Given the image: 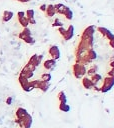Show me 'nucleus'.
Wrapping results in <instances>:
<instances>
[{
    "label": "nucleus",
    "mask_w": 114,
    "mask_h": 128,
    "mask_svg": "<svg viewBox=\"0 0 114 128\" xmlns=\"http://www.w3.org/2000/svg\"><path fill=\"white\" fill-rule=\"evenodd\" d=\"M86 73V68L85 65L81 64V63H77L73 65V74L76 78H81L85 75Z\"/></svg>",
    "instance_id": "nucleus-1"
},
{
    "label": "nucleus",
    "mask_w": 114,
    "mask_h": 128,
    "mask_svg": "<svg viewBox=\"0 0 114 128\" xmlns=\"http://www.w3.org/2000/svg\"><path fill=\"white\" fill-rule=\"evenodd\" d=\"M114 86V77H111V76H107L104 78V81H103V85L102 87L99 89V91L105 93L107 91H109L112 87Z\"/></svg>",
    "instance_id": "nucleus-2"
},
{
    "label": "nucleus",
    "mask_w": 114,
    "mask_h": 128,
    "mask_svg": "<svg viewBox=\"0 0 114 128\" xmlns=\"http://www.w3.org/2000/svg\"><path fill=\"white\" fill-rule=\"evenodd\" d=\"M16 123H18L21 128H29L32 124V117L27 113L24 117L20 119H16Z\"/></svg>",
    "instance_id": "nucleus-3"
},
{
    "label": "nucleus",
    "mask_w": 114,
    "mask_h": 128,
    "mask_svg": "<svg viewBox=\"0 0 114 128\" xmlns=\"http://www.w3.org/2000/svg\"><path fill=\"white\" fill-rule=\"evenodd\" d=\"M48 53H49V55L52 57V59H54V60H57V59L60 58V50H59V48H58L56 45H52V46L49 48Z\"/></svg>",
    "instance_id": "nucleus-4"
},
{
    "label": "nucleus",
    "mask_w": 114,
    "mask_h": 128,
    "mask_svg": "<svg viewBox=\"0 0 114 128\" xmlns=\"http://www.w3.org/2000/svg\"><path fill=\"white\" fill-rule=\"evenodd\" d=\"M42 58H43V56H42V55H37V54H34V55H32V56H31V58L29 59L28 63H29V64L34 65L35 67H37V66L40 64V62H41Z\"/></svg>",
    "instance_id": "nucleus-5"
},
{
    "label": "nucleus",
    "mask_w": 114,
    "mask_h": 128,
    "mask_svg": "<svg viewBox=\"0 0 114 128\" xmlns=\"http://www.w3.org/2000/svg\"><path fill=\"white\" fill-rule=\"evenodd\" d=\"M95 32V27L94 26H88L84 31H83V34H82V38H90V37H93V34Z\"/></svg>",
    "instance_id": "nucleus-6"
},
{
    "label": "nucleus",
    "mask_w": 114,
    "mask_h": 128,
    "mask_svg": "<svg viewBox=\"0 0 114 128\" xmlns=\"http://www.w3.org/2000/svg\"><path fill=\"white\" fill-rule=\"evenodd\" d=\"M74 35V26L73 25H69L68 28L66 29V32L65 34L63 35V38L67 41V40H70Z\"/></svg>",
    "instance_id": "nucleus-7"
},
{
    "label": "nucleus",
    "mask_w": 114,
    "mask_h": 128,
    "mask_svg": "<svg viewBox=\"0 0 114 128\" xmlns=\"http://www.w3.org/2000/svg\"><path fill=\"white\" fill-rule=\"evenodd\" d=\"M55 65H56V60H54V59H48V60H46V61H44V63H43V67L46 69V70H52L54 67H55Z\"/></svg>",
    "instance_id": "nucleus-8"
},
{
    "label": "nucleus",
    "mask_w": 114,
    "mask_h": 128,
    "mask_svg": "<svg viewBox=\"0 0 114 128\" xmlns=\"http://www.w3.org/2000/svg\"><path fill=\"white\" fill-rule=\"evenodd\" d=\"M19 38L22 39L25 43H28V44H34L35 43V40H34V38L31 35H25L22 32L19 34Z\"/></svg>",
    "instance_id": "nucleus-9"
},
{
    "label": "nucleus",
    "mask_w": 114,
    "mask_h": 128,
    "mask_svg": "<svg viewBox=\"0 0 114 128\" xmlns=\"http://www.w3.org/2000/svg\"><path fill=\"white\" fill-rule=\"evenodd\" d=\"M45 14H46V16L49 17V18L53 17V16L56 14V12H55V8H54V5H53V4H49V5H47L46 10H45Z\"/></svg>",
    "instance_id": "nucleus-10"
},
{
    "label": "nucleus",
    "mask_w": 114,
    "mask_h": 128,
    "mask_svg": "<svg viewBox=\"0 0 114 128\" xmlns=\"http://www.w3.org/2000/svg\"><path fill=\"white\" fill-rule=\"evenodd\" d=\"M82 85H83V87L86 88V89H90V88H92V87L95 86V85L93 84L92 80H91L90 78H88V77H83V79H82Z\"/></svg>",
    "instance_id": "nucleus-11"
},
{
    "label": "nucleus",
    "mask_w": 114,
    "mask_h": 128,
    "mask_svg": "<svg viewBox=\"0 0 114 128\" xmlns=\"http://www.w3.org/2000/svg\"><path fill=\"white\" fill-rule=\"evenodd\" d=\"M37 88L40 89L43 92H46L48 90V88H49V82H46V81H43V80H39Z\"/></svg>",
    "instance_id": "nucleus-12"
},
{
    "label": "nucleus",
    "mask_w": 114,
    "mask_h": 128,
    "mask_svg": "<svg viewBox=\"0 0 114 128\" xmlns=\"http://www.w3.org/2000/svg\"><path fill=\"white\" fill-rule=\"evenodd\" d=\"M62 15H63L67 20H71V19L73 18V12H72V10H71L68 6L65 7V9H64L63 12H62Z\"/></svg>",
    "instance_id": "nucleus-13"
},
{
    "label": "nucleus",
    "mask_w": 114,
    "mask_h": 128,
    "mask_svg": "<svg viewBox=\"0 0 114 128\" xmlns=\"http://www.w3.org/2000/svg\"><path fill=\"white\" fill-rule=\"evenodd\" d=\"M13 12L12 11H9V10H5L4 12H3V15H2V21L3 22H8L9 20H11L12 19V17H13Z\"/></svg>",
    "instance_id": "nucleus-14"
},
{
    "label": "nucleus",
    "mask_w": 114,
    "mask_h": 128,
    "mask_svg": "<svg viewBox=\"0 0 114 128\" xmlns=\"http://www.w3.org/2000/svg\"><path fill=\"white\" fill-rule=\"evenodd\" d=\"M85 55L87 56V58L92 62L94 59H96V57H97V54H96V52L92 49V48H90V49H88L86 52H85Z\"/></svg>",
    "instance_id": "nucleus-15"
},
{
    "label": "nucleus",
    "mask_w": 114,
    "mask_h": 128,
    "mask_svg": "<svg viewBox=\"0 0 114 128\" xmlns=\"http://www.w3.org/2000/svg\"><path fill=\"white\" fill-rule=\"evenodd\" d=\"M26 114H27L26 109H24V108H22V107L17 108V110H16V117H17V119H20V118L24 117Z\"/></svg>",
    "instance_id": "nucleus-16"
},
{
    "label": "nucleus",
    "mask_w": 114,
    "mask_h": 128,
    "mask_svg": "<svg viewBox=\"0 0 114 128\" xmlns=\"http://www.w3.org/2000/svg\"><path fill=\"white\" fill-rule=\"evenodd\" d=\"M18 22L20 23V25H21L23 28L28 27V25H29V21H28V18H27L26 16L21 17V18H18Z\"/></svg>",
    "instance_id": "nucleus-17"
},
{
    "label": "nucleus",
    "mask_w": 114,
    "mask_h": 128,
    "mask_svg": "<svg viewBox=\"0 0 114 128\" xmlns=\"http://www.w3.org/2000/svg\"><path fill=\"white\" fill-rule=\"evenodd\" d=\"M18 81H19V83H20V85H21V87H22V88H23L24 86H26V85L29 83V80H28L26 77H24L23 75H19Z\"/></svg>",
    "instance_id": "nucleus-18"
},
{
    "label": "nucleus",
    "mask_w": 114,
    "mask_h": 128,
    "mask_svg": "<svg viewBox=\"0 0 114 128\" xmlns=\"http://www.w3.org/2000/svg\"><path fill=\"white\" fill-rule=\"evenodd\" d=\"M101 79H102V77H101V75H99L98 73H95V74L91 75V80H92V82H93L94 85H96Z\"/></svg>",
    "instance_id": "nucleus-19"
},
{
    "label": "nucleus",
    "mask_w": 114,
    "mask_h": 128,
    "mask_svg": "<svg viewBox=\"0 0 114 128\" xmlns=\"http://www.w3.org/2000/svg\"><path fill=\"white\" fill-rule=\"evenodd\" d=\"M57 96H58V99H59L60 103H66L67 98H66V95H65V93H64L63 91H60Z\"/></svg>",
    "instance_id": "nucleus-20"
},
{
    "label": "nucleus",
    "mask_w": 114,
    "mask_h": 128,
    "mask_svg": "<svg viewBox=\"0 0 114 128\" xmlns=\"http://www.w3.org/2000/svg\"><path fill=\"white\" fill-rule=\"evenodd\" d=\"M59 109H60L61 111H63V112H69V110H70V106H69L68 104H66V103H60V105H59Z\"/></svg>",
    "instance_id": "nucleus-21"
},
{
    "label": "nucleus",
    "mask_w": 114,
    "mask_h": 128,
    "mask_svg": "<svg viewBox=\"0 0 114 128\" xmlns=\"http://www.w3.org/2000/svg\"><path fill=\"white\" fill-rule=\"evenodd\" d=\"M25 16H26L28 19H33V18H34V10H33V9H28V10H26Z\"/></svg>",
    "instance_id": "nucleus-22"
},
{
    "label": "nucleus",
    "mask_w": 114,
    "mask_h": 128,
    "mask_svg": "<svg viewBox=\"0 0 114 128\" xmlns=\"http://www.w3.org/2000/svg\"><path fill=\"white\" fill-rule=\"evenodd\" d=\"M41 80L46 81V82H49L51 80V74L50 73H43L41 75Z\"/></svg>",
    "instance_id": "nucleus-23"
},
{
    "label": "nucleus",
    "mask_w": 114,
    "mask_h": 128,
    "mask_svg": "<svg viewBox=\"0 0 114 128\" xmlns=\"http://www.w3.org/2000/svg\"><path fill=\"white\" fill-rule=\"evenodd\" d=\"M97 30H98V32H100L104 37H105V36L110 32L107 28H104V27H98V28H97Z\"/></svg>",
    "instance_id": "nucleus-24"
},
{
    "label": "nucleus",
    "mask_w": 114,
    "mask_h": 128,
    "mask_svg": "<svg viewBox=\"0 0 114 128\" xmlns=\"http://www.w3.org/2000/svg\"><path fill=\"white\" fill-rule=\"evenodd\" d=\"M97 69H98V67L96 66V65H93L88 71H86L87 73H88V75H93V74H95L96 72H97Z\"/></svg>",
    "instance_id": "nucleus-25"
},
{
    "label": "nucleus",
    "mask_w": 114,
    "mask_h": 128,
    "mask_svg": "<svg viewBox=\"0 0 114 128\" xmlns=\"http://www.w3.org/2000/svg\"><path fill=\"white\" fill-rule=\"evenodd\" d=\"M52 26H53V27H61V26H63V23H62L59 19H55V21L53 22Z\"/></svg>",
    "instance_id": "nucleus-26"
},
{
    "label": "nucleus",
    "mask_w": 114,
    "mask_h": 128,
    "mask_svg": "<svg viewBox=\"0 0 114 128\" xmlns=\"http://www.w3.org/2000/svg\"><path fill=\"white\" fill-rule=\"evenodd\" d=\"M22 89H23L24 91H26V92H30V91H31V90H33L34 88H33V86H32V85L30 84V82H29V83H28L26 86H24Z\"/></svg>",
    "instance_id": "nucleus-27"
},
{
    "label": "nucleus",
    "mask_w": 114,
    "mask_h": 128,
    "mask_svg": "<svg viewBox=\"0 0 114 128\" xmlns=\"http://www.w3.org/2000/svg\"><path fill=\"white\" fill-rule=\"evenodd\" d=\"M22 33H23V34H25V35H31V31H30V29H29L28 27H25V28H23V30H22Z\"/></svg>",
    "instance_id": "nucleus-28"
},
{
    "label": "nucleus",
    "mask_w": 114,
    "mask_h": 128,
    "mask_svg": "<svg viewBox=\"0 0 114 128\" xmlns=\"http://www.w3.org/2000/svg\"><path fill=\"white\" fill-rule=\"evenodd\" d=\"M58 31H59V33L63 36V35L65 34V32H66V29L63 28V26H61V27H58Z\"/></svg>",
    "instance_id": "nucleus-29"
},
{
    "label": "nucleus",
    "mask_w": 114,
    "mask_h": 128,
    "mask_svg": "<svg viewBox=\"0 0 114 128\" xmlns=\"http://www.w3.org/2000/svg\"><path fill=\"white\" fill-rule=\"evenodd\" d=\"M25 16V12L24 11H19L17 13V18H21V17H24Z\"/></svg>",
    "instance_id": "nucleus-30"
},
{
    "label": "nucleus",
    "mask_w": 114,
    "mask_h": 128,
    "mask_svg": "<svg viewBox=\"0 0 114 128\" xmlns=\"http://www.w3.org/2000/svg\"><path fill=\"white\" fill-rule=\"evenodd\" d=\"M46 7H47V4H42L39 8H40V10L41 11H43V12H45V10H46Z\"/></svg>",
    "instance_id": "nucleus-31"
},
{
    "label": "nucleus",
    "mask_w": 114,
    "mask_h": 128,
    "mask_svg": "<svg viewBox=\"0 0 114 128\" xmlns=\"http://www.w3.org/2000/svg\"><path fill=\"white\" fill-rule=\"evenodd\" d=\"M108 76H111V77H114V68H112L109 72H108Z\"/></svg>",
    "instance_id": "nucleus-32"
},
{
    "label": "nucleus",
    "mask_w": 114,
    "mask_h": 128,
    "mask_svg": "<svg viewBox=\"0 0 114 128\" xmlns=\"http://www.w3.org/2000/svg\"><path fill=\"white\" fill-rule=\"evenodd\" d=\"M109 44H110V46L114 49V37H113L111 40H109Z\"/></svg>",
    "instance_id": "nucleus-33"
},
{
    "label": "nucleus",
    "mask_w": 114,
    "mask_h": 128,
    "mask_svg": "<svg viewBox=\"0 0 114 128\" xmlns=\"http://www.w3.org/2000/svg\"><path fill=\"white\" fill-rule=\"evenodd\" d=\"M11 102H12V97H8L7 100H6V103L9 105V104H11Z\"/></svg>",
    "instance_id": "nucleus-34"
},
{
    "label": "nucleus",
    "mask_w": 114,
    "mask_h": 128,
    "mask_svg": "<svg viewBox=\"0 0 114 128\" xmlns=\"http://www.w3.org/2000/svg\"><path fill=\"white\" fill-rule=\"evenodd\" d=\"M110 66H111V68H114V61L110 62Z\"/></svg>",
    "instance_id": "nucleus-35"
},
{
    "label": "nucleus",
    "mask_w": 114,
    "mask_h": 128,
    "mask_svg": "<svg viewBox=\"0 0 114 128\" xmlns=\"http://www.w3.org/2000/svg\"><path fill=\"white\" fill-rule=\"evenodd\" d=\"M17 1H18V0H17Z\"/></svg>",
    "instance_id": "nucleus-36"
}]
</instances>
